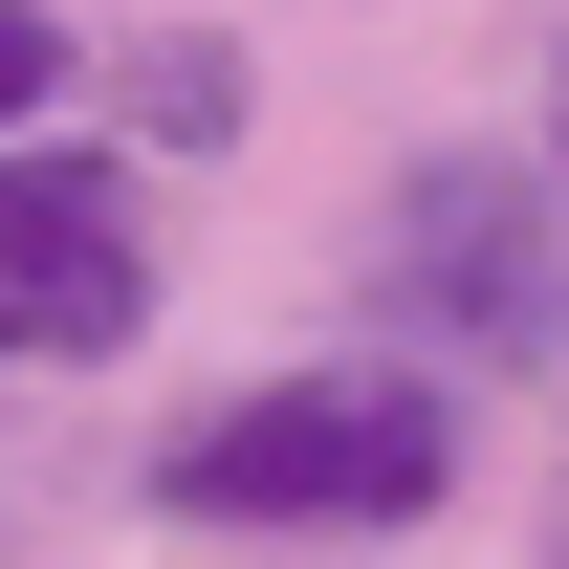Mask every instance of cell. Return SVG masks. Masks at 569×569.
Returning a JSON list of instances; mask_svg holds the SVG:
<instances>
[{
	"label": "cell",
	"instance_id": "obj_1",
	"mask_svg": "<svg viewBox=\"0 0 569 569\" xmlns=\"http://www.w3.org/2000/svg\"><path fill=\"white\" fill-rule=\"evenodd\" d=\"M460 482V395L438 372H284V395H219L153 503L176 526H417Z\"/></svg>",
	"mask_w": 569,
	"mask_h": 569
},
{
	"label": "cell",
	"instance_id": "obj_2",
	"mask_svg": "<svg viewBox=\"0 0 569 569\" xmlns=\"http://www.w3.org/2000/svg\"><path fill=\"white\" fill-rule=\"evenodd\" d=\"M372 307L395 329H438L460 372H503V351H548V307H569V263H548V198L503 176V153H417L395 198H372Z\"/></svg>",
	"mask_w": 569,
	"mask_h": 569
},
{
	"label": "cell",
	"instance_id": "obj_3",
	"mask_svg": "<svg viewBox=\"0 0 569 569\" xmlns=\"http://www.w3.org/2000/svg\"><path fill=\"white\" fill-rule=\"evenodd\" d=\"M153 329V219L110 153H0V372L22 351H132Z\"/></svg>",
	"mask_w": 569,
	"mask_h": 569
},
{
	"label": "cell",
	"instance_id": "obj_4",
	"mask_svg": "<svg viewBox=\"0 0 569 569\" xmlns=\"http://www.w3.org/2000/svg\"><path fill=\"white\" fill-rule=\"evenodd\" d=\"M132 132H153V153H219V132H241V44H198V22L132 44Z\"/></svg>",
	"mask_w": 569,
	"mask_h": 569
},
{
	"label": "cell",
	"instance_id": "obj_5",
	"mask_svg": "<svg viewBox=\"0 0 569 569\" xmlns=\"http://www.w3.org/2000/svg\"><path fill=\"white\" fill-rule=\"evenodd\" d=\"M44 88H67V22H44V0H0V132H22Z\"/></svg>",
	"mask_w": 569,
	"mask_h": 569
}]
</instances>
